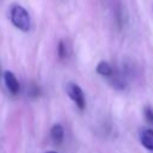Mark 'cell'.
Returning <instances> with one entry per match:
<instances>
[{
    "instance_id": "7a4b0ae2",
    "label": "cell",
    "mask_w": 153,
    "mask_h": 153,
    "mask_svg": "<svg viewBox=\"0 0 153 153\" xmlns=\"http://www.w3.org/2000/svg\"><path fill=\"white\" fill-rule=\"evenodd\" d=\"M67 94L69 96V98L78 105L79 109H85L86 105V100H85V94L81 90V87L74 82H68L67 87H66Z\"/></svg>"
},
{
    "instance_id": "52a82bcc",
    "label": "cell",
    "mask_w": 153,
    "mask_h": 153,
    "mask_svg": "<svg viewBox=\"0 0 153 153\" xmlns=\"http://www.w3.org/2000/svg\"><path fill=\"white\" fill-rule=\"evenodd\" d=\"M57 53H59L60 59H66L68 56V47H67V43H65L63 41H60L59 48H57Z\"/></svg>"
},
{
    "instance_id": "30bf717a",
    "label": "cell",
    "mask_w": 153,
    "mask_h": 153,
    "mask_svg": "<svg viewBox=\"0 0 153 153\" xmlns=\"http://www.w3.org/2000/svg\"><path fill=\"white\" fill-rule=\"evenodd\" d=\"M47 153H56V152H53V151H51V152H47Z\"/></svg>"
},
{
    "instance_id": "277c9868",
    "label": "cell",
    "mask_w": 153,
    "mask_h": 153,
    "mask_svg": "<svg viewBox=\"0 0 153 153\" xmlns=\"http://www.w3.org/2000/svg\"><path fill=\"white\" fill-rule=\"evenodd\" d=\"M140 142L141 145L153 151V129H143L140 133Z\"/></svg>"
},
{
    "instance_id": "9c48e42d",
    "label": "cell",
    "mask_w": 153,
    "mask_h": 153,
    "mask_svg": "<svg viewBox=\"0 0 153 153\" xmlns=\"http://www.w3.org/2000/svg\"><path fill=\"white\" fill-rule=\"evenodd\" d=\"M38 94H39V87H38V86H36V85H32V86L30 87L29 96H30V97H32V98H35V97H37Z\"/></svg>"
},
{
    "instance_id": "8992f818",
    "label": "cell",
    "mask_w": 153,
    "mask_h": 153,
    "mask_svg": "<svg viewBox=\"0 0 153 153\" xmlns=\"http://www.w3.org/2000/svg\"><path fill=\"white\" fill-rule=\"evenodd\" d=\"M96 71H97L98 74H100V75H103V76H111L112 73H114L112 67H111L106 61H100V62L98 63Z\"/></svg>"
},
{
    "instance_id": "6da1fadb",
    "label": "cell",
    "mask_w": 153,
    "mask_h": 153,
    "mask_svg": "<svg viewBox=\"0 0 153 153\" xmlns=\"http://www.w3.org/2000/svg\"><path fill=\"white\" fill-rule=\"evenodd\" d=\"M11 20L16 27H18L22 31H29L30 29V17L27 11L19 6L14 5L11 10Z\"/></svg>"
},
{
    "instance_id": "5b68a950",
    "label": "cell",
    "mask_w": 153,
    "mask_h": 153,
    "mask_svg": "<svg viewBox=\"0 0 153 153\" xmlns=\"http://www.w3.org/2000/svg\"><path fill=\"white\" fill-rule=\"evenodd\" d=\"M63 135H65V131H63V128L61 124L56 123L51 127L50 129V136H51V140L54 141V143L56 145H60L63 140Z\"/></svg>"
},
{
    "instance_id": "ba28073f",
    "label": "cell",
    "mask_w": 153,
    "mask_h": 153,
    "mask_svg": "<svg viewBox=\"0 0 153 153\" xmlns=\"http://www.w3.org/2000/svg\"><path fill=\"white\" fill-rule=\"evenodd\" d=\"M143 117L148 123L153 124V108L152 106L147 105L143 108Z\"/></svg>"
},
{
    "instance_id": "3957f363",
    "label": "cell",
    "mask_w": 153,
    "mask_h": 153,
    "mask_svg": "<svg viewBox=\"0 0 153 153\" xmlns=\"http://www.w3.org/2000/svg\"><path fill=\"white\" fill-rule=\"evenodd\" d=\"M4 79H5V84H6V87L7 90L13 93V94H17L20 90V85L18 82V79L16 78V75L10 72V71H6L5 74H4Z\"/></svg>"
}]
</instances>
